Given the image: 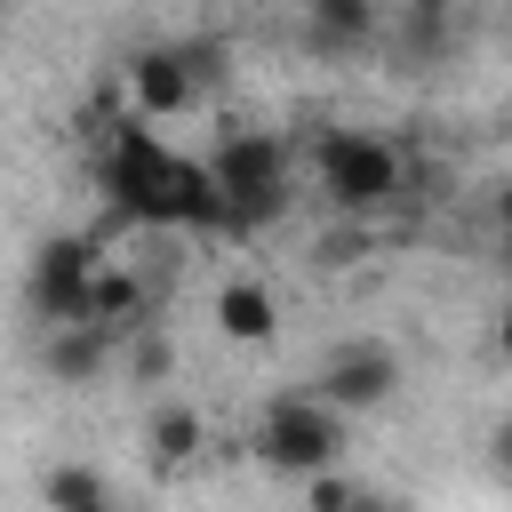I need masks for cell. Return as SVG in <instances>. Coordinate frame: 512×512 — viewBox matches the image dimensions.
I'll return each mask as SVG.
<instances>
[{
	"mask_svg": "<svg viewBox=\"0 0 512 512\" xmlns=\"http://www.w3.org/2000/svg\"><path fill=\"white\" fill-rule=\"evenodd\" d=\"M48 376L56 384H96L104 376V360H112V336L104 328H48Z\"/></svg>",
	"mask_w": 512,
	"mask_h": 512,
	"instance_id": "obj_10",
	"label": "cell"
},
{
	"mask_svg": "<svg viewBox=\"0 0 512 512\" xmlns=\"http://www.w3.org/2000/svg\"><path fill=\"white\" fill-rule=\"evenodd\" d=\"M304 504H312V512H352V504H360V488H352V480H344V472H320V480H312V496H304Z\"/></svg>",
	"mask_w": 512,
	"mask_h": 512,
	"instance_id": "obj_15",
	"label": "cell"
},
{
	"mask_svg": "<svg viewBox=\"0 0 512 512\" xmlns=\"http://www.w3.org/2000/svg\"><path fill=\"white\" fill-rule=\"evenodd\" d=\"M208 168H216V192H224L232 224H272L288 208V168H280V144L272 136H232Z\"/></svg>",
	"mask_w": 512,
	"mask_h": 512,
	"instance_id": "obj_5",
	"label": "cell"
},
{
	"mask_svg": "<svg viewBox=\"0 0 512 512\" xmlns=\"http://www.w3.org/2000/svg\"><path fill=\"white\" fill-rule=\"evenodd\" d=\"M96 280H104L96 240H88V232H56V240L32 256V312H40L48 328H88Z\"/></svg>",
	"mask_w": 512,
	"mask_h": 512,
	"instance_id": "obj_4",
	"label": "cell"
},
{
	"mask_svg": "<svg viewBox=\"0 0 512 512\" xmlns=\"http://www.w3.org/2000/svg\"><path fill=\"white\" fill-rule=\"evenodd\" d=\"M488 456H496V472H512V416L488 432Z\"/></svg>",
	"mask_w": 512,
	"mask_h": 512,
	"instance_id": "obj_16",
	"label": "cell"
},
{
	"mask_svg": "<svg viewBox=\"0 0 512 512\" xmlns=\"http://www.w3.org/2000/svg\"><path fill=\"white\" fill-rule=\"evenodd\" d=\"M88 328H104V336H136L144 328V280L128 272V264H104V280H96V304H88Z\"/></svg>",
	"mask_w": 512,
	"mask_h": 512,
	"instance_id": "obj_11",
	"label": "cell"
},
{
	"mask_svg": "<svg viewBox=\"0 0 512 512\" xmlns=\"http://www.w3.org/2000/svg\"><path fill=\"white\" fill-rule=\"evenodd\" d=\"M320 400L336 408V416H352V408H384L392 392H400V352L392 344H344V352H328L320 360Z\"/></svg>",
	"mask_w": 512,
	"mask_h": 512,
	"instance_id": "obj_6",
	"label": "cell"
},
{
	"mask_svg": "<svg viewBox=\"0 0 512 512\" xmlns=\"http://www.w3.org/2000/svg\"><path fill=\"white\" fill-rule=\"evenodd\" d=\"M216 328H224L232 344H272V336H280V304H272V288L248 280V272L224 280V288H216Z\"/></svg>",
	"mask_w": 512,
	"mask_h": 512,
	"instance_id": "obj_8",
	"label": "cell"
},
{
	"mask_svg": "<svg viewBox=\"0 0 512 512\" xmlns=\"http://www.w3.org/2000/svg\"><path fill=\"white\" fill-rule=\"evenodd\" d=\"M352 512H400V504H392V496H368V488H360V504H352Z\"/></svg>",
	"mask_w": 512,
	"mask_h": 512,
	"instance_id": "obj_19",
	"label": "cell"
},
{
	"mask_svg": "<svg viewBox=\"0 0 512 512\" xmlns=\"http://www.w3.org/2000/svg\"><path fill=\"white\" fill-rule=\"evenodd\" d=\"M48 512H112V496L88 464H56L48 472Z\"/></svg>",
	"mask_w": 512,
	"mask_h": 512,
	"instance_id": "obj_13",
	"label": "cell"
},
{
	"mask_svg": "<svg viewBox=\"0 0 512 512\" xmlns=\"http://www.w3.org/2000/svg\"><path fill=\"white\" fill-rule=\"evenodd\" d=\"M168 368H176V352H168V336H152V328H136V336H128V376H136V384H160Z\"/></svg>",
	"mask_w": 512,
	"mask_h": 512,
	"instance_id": "obj_14",
	"label": "cell"
},
{
	"mask_svg": "<svg viewBox=\"0 0 512 512\" xmlns=\"http://www.w3.org/2000/svg\"><path fill=\"white\" fill-rule=\"evenodd\" d=\"M496 352L512 360V304H504V320H496Z\"/></svg>",
	"mask_w": 512,
	"mask_h": 512,
	"instance_id": "obj_18",
	"label": "cell"
},
{
	"mask_svg": "<svg viewBox=\"0 0 512 512\" xmlns=\"http://www.w3.org/2000/svg\"><path fill=\"white\" fill-rule=\"evenodd\" d=\"M144 448H152V464H160V472L200 464V448H208L200 408H192V400H160V408H152V424H144Z\"/></svg>",
	"mask_w": 512,
	"mask_h": 512,
	"instance_id": "obj_9",
	"label": "cell"
},
{
	"mask_svg": "<svg viewBox=\"0 0 512 512\" xmlns=\"http://www.w3.org/2000/svg\"><path fill=\"white\" fill-rule=\"evenodd\" d=\"M176 176H184V160L152 136V120H128V128L112 136L104 192H112L128 216H144V224H176Z\"/></svg>",
	"mask_w": 512,
	"mask_h": 512,
	"instance_id": "obj_2",
	"label": "cell"
},
{
	"mask_svg": "<svg viewBox=\"0 0 512 512\" xmlns=\"http://www.w3.org/2000/svg\"><path fill=\"white\" fill-rule=\"evenodd\" d=\"M200 96V72L184 64V48H136L128 56V104L136 120H184Z\"/></svg>",
	"mask_w": 512,
	"mask_h": 512,
	"instance_id": "obj_7",
	"label": "cell"
},
{
	"mask_svg": "<svg viewBox=\"0 0 512 512\" xmlns=\"http://www.w3.org/2000/svg\"><path fill=\"white\" fill-rule=\"evenodd\" d=\"M256 456H264L272 472L320 480V472H336V456H344V416H336L320 392H280V400H264V416H256Z\"/></svg>",
	"mask_w": 512,
	"mask_h": 512,
	"instance_id": "obj_1",
	"label": "cell"
},
{
	"mask_svg": "<svg viewBox=\"0 0 512 512\" xmlns=\"http://www.w3.org/2000/svg\"><path fill=\"white\" fill-rule=\"evenodd\" d=\"M496 224H504V240H512V184L496 192Z\"/></svg>",
	"mask_w": 512,
	"mask_h": 512,
	"instance_id": "obj_17",
	"label": "cell"
},
{
	"mask_svg": "<svg viewBox=\"0 0 512 512\" xmlns=\"http://www.w3.org/2000/svg\"><path fill=\"white\" fill-rule=\"evenodd\" d=\"M376 32V8L368 0H320L312 16H304V40L312 48H360Z\"/></svg>",
	"mask_w": 512,
	"mask_h": 512,
	"instance_id": "obj_12",
	"label": "cell"
},
{
	"mask_svg": "<svg viewBox=\"0 0 512 512\" xmlns=\"http://www.w3.org/2000/svg\"><path fill=\"white\" fill-rule=\"evenodd\" d=\"M504 256H512V240H504Z\"/></svg>",
	"mask_w": 512,
	"mask_h": 512,
	"instance_id": "obj_20",
	"label": "cell"
},
{
	"mask_svg": "<svg viewBox=\"0 0 512 512\" xmlns=\"http://www.w3.org/2000/svg\"><path fill=\"white\" fill-rule=\"evenodd\" d=\"M320 192L344 208V216H376L400 200V152L384 136H360V128H328L320 136Z\"/></svg>",
	"mask_w": 512,
	"mask_h": 512,
	"instance_id": "obj_3",
	"label": "cell"
}]
</instances>
